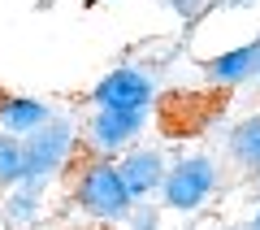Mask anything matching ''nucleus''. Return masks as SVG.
Masks as SVG:
<instances>
[{"label": "nucleus", "mask_w": 260, "mask_h": 230, "mask_svg": "<svg viewBox=\"0 0 260 230\" xmlns=\"http://www.w3.org/2000/svg\"><path fill=\"white\" fill-rule=\"evenodd\" d=\"M225 152H230V161H234L239 169H247V174H256V169H260V113L243 118L239 126L230 130Z\"/></svg>", "instance_id": "1a4fd4ad"}, {"label": "nucleus", "mask_w": 260, "mask_h": 230, "mask_svg": "<svg viewBox=\"0 0 260 230\" xmlns=\"http://www.w3.org/2000/svg\"><path fill=\"white\" fill-rule=\"evenodd\" d=\"M247 230H260V209H256V217H251V226Z\"/></svg>", "instance_id": "2eb2a0df"}, {"label": "nucleus", "mask_w": 260, "mask_h": 230, "mask_svg": "<svg viewBox=\"0 0 260 230\" xmlns=\"http://www.w3.org/2000/svg\"><path fill=\"white\" fill-rule=\"evenodd\" d=\"M74 143H78V126L65 118H48L39 130H30L22 139V157H26V183L44 187L52 174H61L65 161L74 157Z\"/></svg>", "instance_id": "f03ea898"}, {"label": "nucleus", "mask_w": 260, "mask_h": 230, "mask_svg": "<svg viewBox=\"0 0 260 230\" xmlns=\"http://www.w3.org/2000/svg\"><path fill=\"white\" fill-rule=\"evenodd\" d=\"M256 183H260V169H256Z\"/></svg>", "instance_id": "dca6fc26"}, {"label": "nucleus", "mask_w": 260, "mask_h": 230, "mask_svg": "<svg viewBox=\"0 0 260 230\" xmlns=\"http://www.w3.org/2000/svg\"><path fill=\"white\" fill-rule=\"evenodd\" d=\"M48 118H52V109L44 100H35V96H9V100H0V130L13 135V139H26Z\"/></svg>", "instance_id": "6e6552de"}, {"label": "nucleus", "mask_w": 260, "mask_h": 230, "mask_svg": "<svg viewBox=\"0 0 260 230\" xmlns=\"http://www.w3.org/2000/svg\"><path fill=\"white\" fill-rule=\"evenodd\" d=\"M256 61H260V39H251V44H239L230 52H217L213 61H204V74L217 87H239L256 74Z\"/></svg>", "instance_id": "0eeeda50"}, {"label": "nucleus", "mask_w": 260, "mask_h": 230, "mask_svg": "<svg viewBox=\"0 0 260 230\" xmlns=\"http://www.w3.org/2000/svg\"><path fill=\"white\" fill-rule=\"evenodd\" d=\"M74 200H78V209H83L87 217H95V221H126V213L135 209V200H130L117 165L104 161V157H91L83 165V174H78V183H74Z\"/></svg>", "instance_id": "f257e3e1"}, {"label": "nucleus", "mask_w": 260, "mask_h": 230, "mask_svg": "<svg viewBox=\"0 0 260 230\" xmlns=\"http://www.w3.org/2000/svg\"><path fill=\"white\" fill-rule=\"evenodd\" d=\"M221 9H251V5H260V0H217Z\"/></svg>", "instance_id": "4468645a"}, {"label": "nucleus", "mask_w": 260, "mask_h": 230, "mask_svg": "<svg viewBox=\"0 0 260 230\" xmlns=\"http://www.w3.org/2000/svg\"><path fill=\"white\" fill-rule=\"evenodd\" d=\"M256 74H260V61H256Z\"/></svg>", "instance_id": "f3484780"}, {"label": "nucleus", "mask_w": 260, "mask_h": 230, "mask_svg": "<svg viewBox=\"0 0 260 230\" xmlns=\"http://www.w3.org/2000/svg\"><path fill=\"white\" fill-rule=\"evenodd\" d=\"M95 109H135V113H148L152 100H156V78L139 65H121V70L104 74L91 92Z\"/></svg>", "instance_id": "20e7f679"}, {"label": "nucleus", "mask_w": 260, "mask_h": 230, "mask_svg": "<svg viewBox=\"0 0 260 230\" xmlns=\"http://www.w3.org/2000/svg\"><path fill=\"white\" fill-rule=\"evenodd\" d=\"M221 187V169H217L213 157H186L178 161V165L165 169V183H160V200H165V209L174 213H195L204 209L208 195Z\"/></svg>", "instance_id": "7ed1b4c3"}, {"label": "nucleus", "mask_w": 260, "mask_h": 230, "mask_svg": "<svg viewBox=\"0 0 260 230\" xmlns=\"http://www.w3.org/2000/svg\"><path fill=\"white\" fill-rule=\"evenodd\" d=\"M91 5H95V0H91Z\"/></svg>", "instance_id": "a211bd4d"}, {"label": "nucleus", "mask_w": 260, "mask_h": 230, "mask_svg": "<svg viewBox=\"0 0 260 230\" xmlns=\"http://www.w3.org/2000/svg\"><path fill=\"white\" fill-rule=\"evenodd\" d=\"M39 217V183H18L13 195L5 200V226L9 230H26Z\"/></svg>", "instance_id": "9d476101"}, {"label": "nucleus", "mask_w": 260, "mask_h": 230, "mask_svg": "<svg viewBox=\"0 0 260 230\" xmlns=\"http://www.w3.org/2000/svg\"><path fill=\"white\" fill-rule=\"evenodd\" d=\"M26 183V157H22V139L0 130V187Z\"/></svg>", "instance_id": "9b49d317"}, {"label": "nucleus", "mask_w": 260, "mask_h": 230, "mask_svg": "<svg viewBox=\"0 0 260 230\" xmlns=\"http://www.w3.org/2000/svg\"><path fill=\"white\" fill-rule=\"evenodd\" d=\"M143 130V113L135 109H95L83 122V143L91 157H113V152H126Z\"/></svg>", "instance_id": "39448f33"}, {"label": "nucleus", "mask_w": 260, "mask_h": 230, "mask_svg": "<svg viewBox=\"0 0 260 230\" xmlns=\"http://www.w3.org/2000/svg\"><path fill=\"white\" fill-rule=\"evenodd\" d=\"M165 157H160L156 148H130L126 157L117 161V174L121 183H126L130 200H148V195L160 191V183H165Z\"/></svg>", "instance_id": "423d86ee"}, {"label": "nucleus", "mask_w": 260, "mask_h": 230, "mask_svg": "<svg viewBox=\"0 0 260 230\" xmlns=\"http://www.w3.org/2000/svg\"><path fill=\"white\" fill-rule=\"evenodd\" d=\"M165 5H169V9H174L182 22H200V18H204V13L217 5V0H165Z\"/></svg>", "instance_id": "f8f14e48"}, {"label": "nucleus", "mask_w": 260, "mask_h": 230, "mask_svg": "<svg viewBox=\"0 0 260 230\" xmlns=\"http://www.w3.org/2000/svg\"><path fill=\"white\" fill-rule=\"evenodd\" d=\"M126 221H130V226H135V230H156V226H160L156 209H152L148 200H135V209L126 213Z\"/></svg>", "instance_id": "ddd939ff"}]
</instances>
